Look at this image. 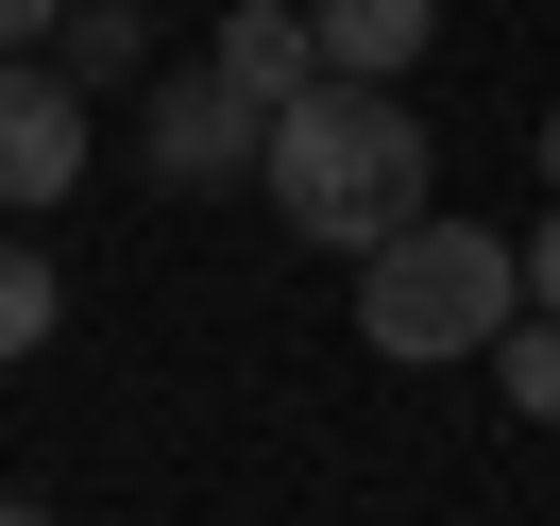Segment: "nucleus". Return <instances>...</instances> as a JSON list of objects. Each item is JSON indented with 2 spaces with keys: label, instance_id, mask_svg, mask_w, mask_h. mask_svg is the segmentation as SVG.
Masks as SVG:
<instances>
[{
  "label": "nucleus",
  "instance_id": "13",
  "mask_svg": "<svg viewBox=\"0 0 560 526\" xmlns=\"http://www.w3.org/2000/svg\"><path fill=\"white\" fill-rule=\"evenodd\" d=\"M0 526H51V510H0Z\"/></svg>",
  "mask_w": 560,
  "mask_h": 526
},
{
  "label": "nucleus",
  "instance_id": "5",
  "mask_svg": "<svg viewBox=\"0 0 560 526\" xmlns=\"http://www.w3.org/2000/svg\"><path fill=\"white\" fill-rule=\"evenodd\" d=\"M205 69L238 85L255 119H289V103H306V85H323V35H306V0H238V17H221V35H205Z\"/></svg>",
  "mask_w": 560,
  "mask_h": 526
},
{
  "label": "nucleus",
  "instance_id": "7",
  "mask_svg": "<svg viewBox=\"0 0 560 526\" xmlns=\"http://www.w3.org/2000/svg\"><path fill=\"white\" fill-rule=\"evenodd\" d=\"M492 390H510L526 424H560V323H544V306H526L510 340H492Z\"/></svg>",
  "mask_w": 560,
  "mask_h": 526
},
{
  "label": "nucleus",
  "instance_id": "9",
  "mask_svg": "<svg viewBox=\"0 0 560 526\" xmlns=\"http://www.w3.org/2000/svg\"><path fill=\"white\" fill-rule=\"evenodd\" d=\"M51 306H69V289L35 272V238H0V356H35V340H51Z\"/></svg>",
  "mask_w": 560,
  "mask_h": 526
},
{
  "label": "nucleus",
  "instance_id": "8",
  "mask_svg": "<svg viewBox=\"0 0 560 526\" xmlns=\"http://www.w3.org/2000/svg\"><path fill=\"white\" fill-rule=\"evenodd\" d=\"M51 69H69V85H119V69H137V17H119V0H69Z\"/></svg>",
  "mask_w": 560,
  "mask_h": 526
},
{
  "label": "nucleus",
  "instance_id": "12",
  "mask_svg": "<svg viewBox=\"0 0 560 526\" xmlns=\"http://www.w3.org/2000/svg\"><path fill=\"white\" fill-rule=\"evenodd\" d=\"M544 187H560V119H544Z\"/></svg>",
  "mask_w": 560,
  "mask_h": 526
},
{
  "label": "nucleus",
  "instance_id": "3",
  "mask_svg": "<svg viewBox=\"0 0 560 526\" xmlns=\"http://www.w3.org/2000/svg\"><path fill=\"white\" fill-rule=\"evenodd\" d=\"M137 153H153V187H238L255 153H272V119H255L221 69H171V85H153V119H137Z\"/></svg>",
  "mask_w": 560,
  "mask_h": 526
},
{
  "label": "nucleus",
  "instance_id": "11",
  "mask_svg": "<svg viewBox=\"0 0 560 526\" xmlns=\"http://www.w3.org/2000/svg\"><path fill=\"white\" fill-rule=\"evenodd\" d=\"M526 306L560 323V221H544V238H526Z\"/></svg>",
  "mask_w": 560,
  "mask_h": 526
},
{
  "label": "nucleus",
  "instance_id": "10",
  "mask_svg": "<svg viewBox=\"0 0 560 526\" xmlns=\"http://www.w3.org/2000/svg\"><path fill=\"white\" fill-rule=\"evenodd\" d=\"M51 35H69V0H0V69H35Z\"/></svg>",
  "mask_w": 560,
  "mask_h": 526
},
{
  "label": "nucleus",
  "instance_id": "4",
  "mask_svg": "<svg viewBox=\"0 0 560 526\" xmlns=\"http://www.w3.org/2000/svg\"><path fill=\"white\" fill-rule=\"evenodd\" d=\"M69 187H85V85L0 69V204H69Z\"/></svg>",
  "mask_w": 560,
  "mask_h": 526
},
{
  "label": "nucleus",
  "instance_id": "1",
  "mask_svg": "<svg viewBox=\"0 0 560 526\" xmlns=\"http://www.w3.org/2000/svg\"><path fill=\"white\" fill-rule=\"evenodd\" d=\"M255 187H272V221H289V238L374 255V238H408V221H424V119L390 103V85H340V69H323L306 103L272 119Z\"/></svg>",
  "mask_w": 560,
  "mask_h": 526
},
{
  "label": "nucleus",
  "instance_id": "6",
  "mask_svg": "<svg viewBox=\"0 0 560 526\" xmlns=\"http://www.w3.org/2000/svg\"><path fill=\"white\" fill-rule=\"evenodd\" d=\"M306 35H323V69H340V85H408L424 35H442V0H306Z\"/></svg>",
  "mask_w": 560,
  "mask_h": 526
},
{
  "label": "nucleus",
  "instance_id": "2",
  "mask_svg": "<svg viewBox=\"0 0 560 526\" xmlns=\"http://www.w3.org/2000/svg\"><path fill=\"white\" fill-rule=\"evenodd\" d=\"M526 323V238H492V221H408V238L357 255V340L408 356V374H458V356H492Z\"/></svg>",
  "mask_w": 560,
  "mask_h": 526
}]
</instances>
